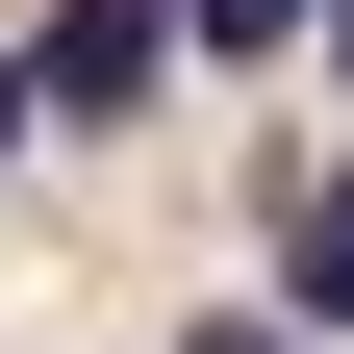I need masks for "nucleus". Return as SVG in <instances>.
<instances>
[{
	"instance_id": "nucleus-1",
	"label": "nucleus",
	"mask_w": 354,
	"mask_h": 354,
	"mask_svg": "<svg viewBox=\"0 0 354 354\" xmlns=\"http://www.w3.org/2000/svg\"><path fill=\"white\" fill-rule=\"evenodd\" d=\"M177 76V0H51V51H26V127H127Z\"/></svg>"
},
{
	"instance_id": "nucleus-2",
	"label": "nucleus",
	"mask_w": 354,
	"mask_h": 354,
	"mask_svg": "<svg viewBox=\"0 0 354 354\" xmlns=\"http://www.w3.org/2000/svg\"><path fill=\"white\" fill-rule=\"evenodd\" d=\"M279 304H304V329H354V177H304V228H279Z\"/></svg>"
},
{
	"instance_id": "nucleus-3",
	"label": "nucleus",
	"mask_w": 354,
	"mask_h": 354,
	"mask_svg": "<svg viewBox=\"0 0 354 354\" xmlns=\"http://www.w3.org/2000/svg\"><path fill=\"white\" fill-rule=\"evenodd\" d=\"M304 26H329V0H177V51H228V76H253V51H304Z\"/></svg>"
},
{
	"instance_id": "nucleus-4",
	"label": "nucleus",
	"mask_w": 354,
	"mask_h": 354,
	"mask_svg": "<svg viewBox=\"0 0 354 354\" xmlns=\"http://www.w3.org/2000/svg\"><path fill=\"white\" fill-rule=\"evenodd\" d=\"M177 354H329V329H304V304H228V329H177Z\"/></svg>"
},
{
	"instance_id": "nucleus-5",
	"label": "nucleus",
	"mask_w": 354,
	"mask_h": 354,
	"mask_svg": "<svg viewBox=\"0 0 354 354\" xmlns=\"http://www.w3.org/2000/svg\"><path fill=\"white\" fill-rule=\"evenodd\" d=\"M0 152H26V51H0Z\"/></svg>"
}]
</instances>
